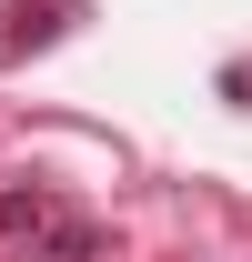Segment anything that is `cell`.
<instances>
[{"label":"cell","mask_w":252,"mask_h":262,"mask_svg":"<svg viewBox=\"0 0 252 262\" xmlns=\"http://www.w3.org/2000/svg\"><path fill=\"white\" fill-rule=\"evenodd\" d=\"M40 10H61V0H10V10H0V61H20V51H40V40L61 31V20H40Z\"/></svg>","instance_id":"obj_1"}]
</instances>
